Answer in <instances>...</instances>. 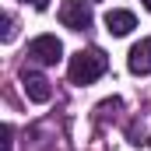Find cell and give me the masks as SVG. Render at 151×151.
<instances>
[{
    "instance_id": "7",
    "label": "cell",
    "mask_w": 151,
    "mask_h": 151,
    "mask_svg": "<svg viewBox=\"0 0 151 151\" xmlns=\"http://www.w3.org/2000/svg\"><path fill=\"white\" fill-rule=\"evenodd\" d=\"M127 137H130V144H144V123H130Z\"/></svg>"
},
{
    "instance_id": "5",
    "label": "cell",
    "mask_w": 151,
    "mask_h": 151,
    "mask_svg": "<svg viewBox=\"0 0 151 151\" xmlns=\"http://www.w3.org/2000/svg\"><path fill=\"white\" fill-rule=\"evenodd\" d=\"M127 67H130V74H137V77L151 74V39H141V42L130 49V56H127Z\"/></svg>"
},
{
    "instance_id": "12",
    "label": "cell",
    "mask_w": 151,
    "mask_h": 151,
    "mask_svg": "<svg viewBox=\"0 0 151 151\" xmlns=\"http://www.w3.org/2000/svg\"><path fill=\"white\" fill-rule=\"evenodd\" d=\"M148 144H151V137H148Z\"/></svg>"
},
{
    "instance_id": "6",
    "label": "cell",
    "mask_w": 151,
    "mask_h": 151,
    "mask_svg": "<svg viewBox=\"0 0 151 151\" xmlns=\"http://www.w3.org/2000/svg\"><path fill=\"white\" fill-rule=\"evenodd\" d=\"M106 28H109V35H130L134 28H137V18H134V11H109L106 14Z\"/></svg>"
},
{
    "instance_id": "10",
    "label": "cell",
    "mask_w": 151,
    "mask_h": 151,
    "mask_svg": "<svg viewBox=\"0 0 151 151\" xmlns=\"http://www.w3.org/2000/svg\"><path fill=\"white\" fill-rule=\"evenodd\" d=\"M32 7H35V11H46V7H49V0H32Z\"/></svg>"
},
{
    "instance_id": "1",
    "label": "cell",
    "mask_w": 151,
    "mask_h": 151,
    "mask_svg": "<svg viewBox=\"0 0 151 151\" xmlns=\"http://www.w3.org/2000/svg\"><path fill=\"white\" fill-rule=\"evenodd\" d=\"M109 67V56L102 49H77L67 63V74H70V84H91L106 74Z\"/></svg>"
},
{
    "instance_id": "2",
    "label": "cell",
    "mask_w": 151,
    "mask_h": 151,
    "mask_svg": "<svg viewBox=\"0 0 151 151\" xmlns=\"http://www.w3.org/2000/svg\"><path fill=\"white\" fill-rule=\"evenodd\" d=\"M28 56H32L35 63H42V67H53V63L63 56V42L56 35H35L28 42Z\"/></svg>"
},
{
    "instance_id": "3",
    "label": "cell",
    "mask_w": 151,
    "mask_h": 151,
    "mask_svg": "<svg viewBox=\"0 0 151 151\" xmlns=\"http://www.w3.org/2000/svg\"><path fill=\"white\" fill-rule=\"evenodd\" d=\"M60 21L70 32H84V28H91V7L84 0H63L60 4Z\"/></svg>"
},
{
    "instance_id": "4",
    "label": "cell",
    "mask_w": 151,
    "mask_h": 151,
    "mask_svg": "<svg viewBox=\"0 0 151 151\" xmlns=\"http://www.w3.org/2000/svg\"><path fill=\"white\" fill-rule=\"evenodd\" d=\"M21 88H25V95L32 99V102H49L53 99V88H49V81L39 74V70H21Z\"/></svg>"
},
{
    "instance_id": "8",
    "label": "cell",
    "mask_w": 151,
    "mask_h": 151,
    "mask_svg": "<svg viewBox=\"0 0 151 151\" xmlns=\"http://www.w3.org/2000/svg\"><path fill=\"white\" fill-rule=\"evenodd\" d=\"M11 137H14V130H11V123H4V127H0V148L4 151H11V144H14Z\"/></svg>"
},
{
    "instance_id": "11",
    "label": "cell",
    "mask_w": 151,
    "mask_h": 151,
    "mask_svg": "<svg viewBox=\"0 0 151 151\" xmlns=\"http://www.w3.org/2000/svg\"><path fill=\"white\" fill-rule=\"evenodd\" d=\"M141 4H144V7H148V11H151V0H141Z\"/></svg>"
},
{
    "instance_id": "9",
    "label": "cell",
    "mask_w": 151,
    "mask_h": 151,
    "mask_svg": "<svg viewBox=\"0 0 151 151\" xmlns=\"http://www.w3.org/2000/svg\"><path fill=\"white\" fill-rule=\"evenodd\" d=\"M4 42H11V39H14V18H11V14H4Z\"/></svg>"
}]
</instances>
